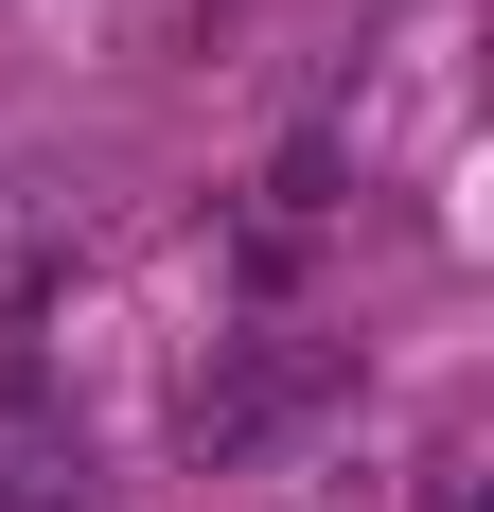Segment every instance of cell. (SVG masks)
I'll list each match as a JSON object with an SVG mask.
<instances>
[{"label": "cell", "instance_id": "cell-1", "mask_svg": "<svg viewBox=\"0 0 494 512\" xmlns=\"http://www.w3.org/2000/svg\"><path fill=\"white\" fill-rule=\"evenodd\" d=\"M336 407V354H318V336H283V318H265V336H212V371H195V460H265V442H283V424H318Z\"/></svg>", "mask_w": 494, "mask_h": 512}, {"label": "cell", "instance_id": "cell-2", "mask_svg": "<svg viewBox=\"0 0 494 512\" xmlns=\"http://www.w3.org/2000/svg\"><path fill=\"white\" fill-rule=\"evenodd\" d=\"M0 512H89V442L36 424V371L0 354Z\"/></svg>", "mask_w": 494, "mask_h": 512}]
</instances>
